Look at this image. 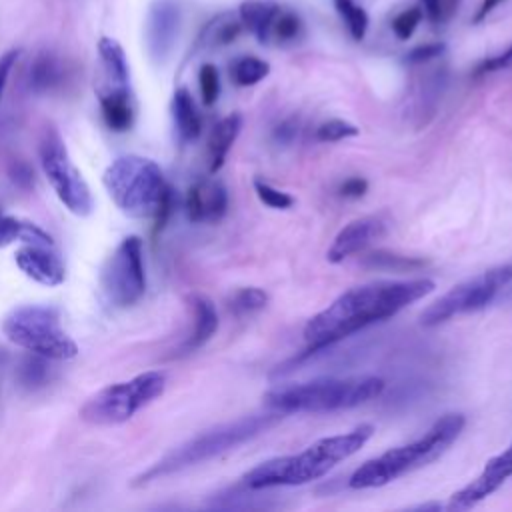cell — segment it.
Instances as JSON below:
<instances>
[{
    "instance_id": "9c48e42d",
    "label": "cell",
    "mask_w": 512,
    "mask_h": 512,
    "mask_svg": "<svg viewBox=\"0 0 512 512\" xmlns=\"http://www.w3.org/2000/svg\"><path fill=\"white\" fill-rule=\"evenodd\" d=\"M510 282H512V260L498 264L494 268H488L450 288L446 294L434 300L420 314V322L424 326H438L454 316L482 310Z\"/></svg>"
},
{
    "instance_id": "6da1fadb",
    "label": "cell",
    "mask_w": 512,
    "mask_h": 512,
    "mask_svg": "<svg viewBox=\"0 0 512 512\" xmlns=\"http://www.w3.org/2000/svg\"><path fill=\"white\" fill-rule=\"evenodd\" d=\"M436 284L428 278L380 280L354 286L314 314L304 326L308 350H322L428 296Z\"/></svg>"
},
{
    "instance_id": "ba28073f",
    "label": "cell",
    "mask_w": 512,
    "mask_h": 512,
    "mask_svg": "<svg viewBox=\"0 0 512 512\" xmlns=\"http://www.w3.org/2000/svg\"><path fill=\"white\" fill-rule=\"evenodd\" d=\"M166 388V374L142 372L130 380L110 384L92 394L80 408V418L94 426H114L130 420L138 410L152 404Z\"/></svg>"
},
{
    "instance_id": "8d00e7d4",
    "label": "cell",
    "mask_w": 512,
    "mask_h": 512,
    "mask_svg": "<svg viewBox=\"0 0 512 512\" xmlns=\"http://www.w3.org/2000/svg\"><path fill=\"white\" fill-rule=\"evenodd\" d=\"M172 210H174V190L170 186H166V190L162 194V200H160V204H158V208L154 212V236L164 230Z\"/></svg>"
},
{
    "instance_id": "277c9868",
    "label": "cell",
    "mask_w": 512,
    "mask_h": 512,
    "mask_svg": "<svg viewBox=\"0 0 512 512\" xmlns=\"http://www.w3.org/2000/svg\"><path fill=\"white\" fill-rule=\"evenodd\" d=\"M280 418H282L280 412L268 410V412H260V414H248V416L236 418L226 424H218V426L186 440L184 444L176 446L168 454H164L150 468H146L142 474H138L132 480V486L134 488L148 486L150 482L172 476L176 472H182V470L202 464L206 460H212L228 450H234L236 446H240V444L260 436L268 428H272Z\"/></svg>"
},
{
    "instance_id": "e575fe53",
    "label": "cell",
    "mask_w": 512,
    "mask_h": 512,
    "mask_svg": "<svg viewBox=\"0 0 512 512\" xmlns=\"http://www.w3.org/2000/svg\"><path fill=\"white\" fill-rule=\"evenodd\" d=\"M422 16H424L422 10L416 8V6L402 10V12L392 20V32H394V36H396L398 40H408V38L414 34V30L418 28Z\"/></svg>"
},
{
    "instance_id": "ac0fdd59",
    "label": "cell",
    "mask_w": 512,
    "mask_h": 512,
    "mask_svg": "<svg viewBox=\"0 0 512 512\" xmlns=\"http://www.w3.org/2000/svg\"><path fill=\"white\" fill-rule=\"evenodd\" d=\"M68 78V68L54 52H40L28 70V88L34 94H50L60 90Z\"/></svg>"
},
{
    "instance_id": "836d02e7",
    "label": "cell",
    "mask_w": 512,
    "mask_h": 512,
    "mask_svg": "<svg viewBox=\"0 0 512 512\" xmlns=\"http://www.w3.org/2000/svg\"><path fill=\"white\" fill-rule=\"evenodd\" d=\"M198 86H200V96L206 106L216 104L220 96V74L214 64H202L198 72Z\"/></svg>"
},
{
    "instance_id": "603a6c76",
    "label": "cell",
    "mask_w": 512,
    "mask_h": 512,
    "mask_svg": "<svg viewBox=\"0 0 512 512\" xmlns=\"http://www.w3.org/2000/svg\"><path fill=\"white\" fill-rule=\"evenodd\" d=\"M172 118L180 142H192L200 136L202 118L194 104L192 94L186 88H178L172 98Z\"/></svg>"
},
{
    "instance_id": "4316f807",
    "label": "cell",
    "mask_w": 512,
    "mask_h": 512,
    "mask_svg": "<svg viewBox=\"0 0 512 512\" xmlns=\"http://www.w3.org/2000/svg\"><path fill=\"white\" fill-rule=\"evenodd\" d=\"M364 266L386 270V272H414L426 266V260L416 256H402L386 250H376L368 256H364Z\"/></svg>"
},
{
    "instance_id": "52a82bcc",
    "label": "cell",
    "mask_w": 512,
    "mask_h": 512,
    "mask_svg": "<svg viewBox=\"0 0 512 512\" xmlns=\"http://www.w3.org/2000/svg\"><path fill=\"white\" fill-rule=\"evenodd\" d=\"M2 332L12 344L50 360H70L78 354L76 342L62 330L60 314L52 306L26 304L14 308L4 318Z\"/></svg>"
},
{
    "instance_id": "d6986e66",
    "label": "cell",
    "mask_w": 512,
    "mask_h": 512,
    "mask_svg": "<svg viewBox=\"0 0 512 512\" xmlns=\"http://www.w3.org/2000/svg\"><path fill=\"white\" fill-rule=\"evenodd\" d=\"M100 112L112 132H126L134 122V104L130 88H100Z\"/></svg>"
},
{
    "instance_id": "7a4b0ae2",
    "label": "cell",
    "mask_w": 512,
    "mask_h": 512,
    "mask_svg": "<svg viewBox=\"0 0 512 512\" xmlns=\"http://www.w3.org/2000/svg\"><path fill=\"white\" fill-rule=\"evenodd\" d=\"M374 434L372 424H360L348 432L324 436L298 454L276 456L260 462L242 476L250 490L276 486H300L328 474L336 464L354 456Z\"/></svg>"
},
{
    "instance_id": "5bb4252c",
    "label": "cell",
    "mask_w": 512,
    "mask_h": 512,
    "mask_svg": "<svg viewBox=\"0 0 512 512\" xmlns=\"http://www.w3.org/2000/svg\"><path fill=\"white\" fill-rule=\"evenodd\" d=\"M386 234V222L380 216H362L348 222L332 240L326 258L332 264L344 262L346 258L366 250L370 244Z\"/></svg>"
},
{
    "instance_id": "ab89813d",
    "label": "cell",
    "mask_w": 512,
    "mask_h": 512,
    "mask_svg": "<svg viewBox=\"0 0 512 512\" xmlns=\"http://www.w3.org/2000/svg\"><path fill=\"white\" fill-rule=\"evenodd\" d=\"M18 56H20V50H8V52H4V54L0 56V98H2V94H4L8 76H10V72H12L14 64H16V60H18Z\"/></svg>"
},
{
    "instance_id": "3957f363",
    "label": "cell",
    "mask_w": 512,
    "mask_h": 512,
    "mask_svg": "<svg viewBox=\"0 0 512 512\" xmlns=\"http://www.w3.org/2000/svg\"><path fill=\"white\" fill-rule=\"evenodd\" d=\"M464 426H466V418L460 412H448V414L440 416L424 432V436H420L408 444L394 446V448L382 452L380 456L362 462L350 474L348 486L354 490L380 488L412 470H418V468L434 462L458 440Z\"/></svg>"
},
{
    "instance_id": "d6a6232c",
    "label": "cell",
    "mask_w": 512,
    "mask_h": 512,
    "mask_svg": "<svg viewBox=\"0 0 512 512\" xmlns=\"http://www.w3.org/2000/svg\"><path fill=\"white\" fill-rule=\"evenodd\" d=\"M254 190H256V196L260 198V202L266 204L268 208L286 210L294 204V198L288 192H282V190L274 188L270 182H266L262 178L254 180Z\"/></svg>"
},
{
    "instance_id": "b9f144b4",
    "label": "cell",
    "mask_w": 512,
    "mask_h": 512,
    "mask_svg": "<svg viewBox=\"0 0 512 512\" xmlns=\"http://www.w3.org/2000/svg\"><path fill=\"white\" fill-rule=\"evenodd\" d=\"M424 4V12L432 22L444 18V0H420Z\"/></svg>"
},
{
    "instance_id": "1f68e13d",
    "label": "cell",
    "mask_w": 512,
    "mask_h": 512,
    "mask_svg": "<svg viewBox=\"0 0 512 512\" xmlns=\"http://www.w3.org/2000/svg\"><path fill=\"white\" fill-rule=\"evenodd\" d=\"M358 132H360L358 126H354L352 122L342 120V118H330L316 128V140L318 142H340L344 138L358 136Z\"/></svg>"
},
{
    "instance_id": "83f0119b",
    "label": "cell",
    "mask_w": 512,
    "mask_h": 512,
    "mask_svg": "<svg viewBox=\"0 0 512 512\" xmlns=\"http://www.w3.org/2000/svg\"><path fill=\"white\" fill-rule=\"evenodd\" d=\"M270 74V64L258 56H240L230 66V78L236 86H254Z\"/></svg>"
},
{
    "instance_id": "d4e9b609",
    "label": "cell",
    "mask_w": 512,
    "mask_h": 512,
    "mask_svg": "<svg viewBox=\"0 0 512 512\" xmlns=\"http://www.w3.org/2000/svg\"><path fill=\"white\" fill-rule=\"evenodd\" d=\"M50 358L30 352L16 368V380L26 390H38L50 382Z\"/></svg>"
},
{
    "instance_id": "4dcf8cb0",
    "label": "cell",
    "mask_w": 512,
    "mask_h": 512,
    "mask_svg": "<svg viewBox=\"0 0 512 512\" xmlns=\"http://www.w3.org/2000/svg\"><path fill=\"white\" fill-rule=\"evenodd\" d=\"M302 34V20L298 18L296 12L280 8L278 16L274 18L272 30H270V40H276L280 44H288L298 40V36Z\"/></svg>"
},
{
    "instance_id": "d590c367",
    "label": "cell",
    "mask_w": 512,
    "mask_h": 512,
    "mask_svg": "<svg viewBox=\"0 0 512 512\" xmlns=\"http://www.w3.org/2000/svg\"><path fill=\"white\" fill-rule=\"evenodd\" d=\"M510 66H512V44L506 50H502L500 54L484 58L474 68V76H486V74H492V72H498V70H506Z\"/></svg>"
},
{
    "instance_id": "8fae6325",
    "label": "cell",
    "mask_w": 512,
    "mask_h": 512,
    "mask_svg": "<svg viewBox=\"0 0 512 512\" xmlns=\"http://www.w3.org/2000/svg\"><path fill=\"white\" fill-rule=\"evenodd\" d=\"M100 284L106 300L118 308L134 306L146 292L142 240L126 236L106 260Z\"/></svg>"
},
{
    "instance_id": "7c38bea8",
    "label": "cell",
    "mask_w": 512,
    "mask_h": 512,
    "mask_svg": "<svg viewBox=\"0 0 512 512\" xmlns=\"http://www.w3.org/2000/svg\"><path fill=\"white\" fill-rule=\"evenodd\" d=\"M508 478H512V442L510 446L492 456L482 472L468 482L464 488L454 492L446 504L448 512H464L486 500L490 494H494Z\"/></svg>"
},
{
    "instance_id": "f35d334b",
    "label": "cell",
    "mask_w": 512,
    "mask_h": 512,
    "mask_svg": "<svg viewBox=\"0 0 512 512\" xmlns=\"http://www.w3.org/2000/svg\"><path fill=\"white\" fill-rule=\"evenodd\" d=\"M368 192V182L362 176H352L340 184V194L344 198H362Z\"/></svg>"
},
{
    "instance_id": "44dd1931",
    "label": "cell",
    "mask_w": 512,
    "mask_h": 512,
    "mask_svg": "<svg viewBox=\"0 0 512 512\" xmlns=\"http://www.w3.org/2000/svg\"><path fill=\"white\" fill-rule=\"evenodd\" d=\"M280 8L282 6L276 0H242L238 8V18L260 44H268L270 30Z\"/></svg>"
},
{
    "instance_id": "7bdbcfd3",
    "label": "cell",
    "mask_w": 512,
    "mask_h": 512,
    "mask_svg": "<svg viewBox=\"0 0 512 512\" xmlns=\"http://www.w3.org/2000/svg\"><path fill=\"white\" fill-rule=\"evenodd\" d=\"M504 0H482V4L478 6V10H476V14H474V18H472V22H482L498 4H502Z\"/></svg>"
},
{
    "instance_id": "ee69618b",
    "label": "cell",
    "mask_w": 512,
    "mask_h": 512,
    "mask_svg": "<svg viewBox=\"0 0 512 512\" xmlns=\"http://www.w3.org/2000/svg\"><path fill=\"white\" fill-rule=\"evenodd\" d=\"M412 510H442V504H440V502H428V504L414 506Z\"/></svg>"
},
{
    "instance_id": "484cf974",
    "label": "cell",
    "mask_w": 512,
    "mask_h": 512,
    "mask_svg": "<svg viewBox=\"0 0 512 512\" xmlns=\"http://www.w3.org/2000/svg\"><path fill=\"white\" fill-rule=\"evenodd\" d=\"M240 32H242L240 18H236L234 14H220L204 26L198 40L204 46H226L234 42Z\"/></svg>"
},
{
    "instance_id": "f1b7e54d",
    "label": "cell",
    "mask_w": 512,
    "mask_h": 512,
    "mask_svg": "<svg viewBox=\"0 0 512 512\" xmlns=\"http://www.w3.org/2000/svg\"><path fill=\"white\" fill-rule=\"evenodd\" d=\"M266 304H268V294L262 288H256V286L240 288L228 300V308L236 316L254 314V312L262 310Z\"/></svg>"
},
{
    "instance_id": "74e56055",
    "label": "cell",
    "mask_w": 512,
    "mask_h": 512,
    "mask_svg": "<svg viewBox=\"0 0 512 512\" xmlns=\"http://www.w3.org/2000/svg\"><path fill=\"white\" fill-rule=\"evenodd\" d=\"M444 52V44L442 42H432V44H422L416 46L414 50H410L406 54V62L410 64H424L428 60H434L436 56H440Z\"/></svg>"
},
{
    "instance_id": "e0dca14e",
    "label": "cell",
    "mask_w": 512,
    "mask_h": 512,
    "mask_svg": "<svg viewBox=\"0 0 512 512\" xmlns=\"http://www.w3.org/2000/svg\"><path fill=\"white\" fill-rule=\"evenodd\" d=\"M190 306H192V318H194L192 330H190L188 338L182 342V346L178 348V356L196 352L218 330V312L210 298H206L202 294H194V296H190Z\"/></svg>"
},
{
    "instance_id": "7402d4cb",
    "label": "cell",
    "mask_w": 512,
    "mask_h": 512,
    "mask_svg": "<svg viewBox=\"0 0 512 512\" xmlns=\"http://www.w3.org/2000/svg\"><path fill=\"white\" fill-rule=\"evenodd\" d=\"M98 56L104 72V86L102 88H130V70L128 60L122 46L108 36L98 40Z\"/></svg>"
},
{
    "instance_id": "4fadbf2b",
    "label": "cell",
    "mask_w": 512,
    "mask_h": 512,
    "mask_svg": "<svg viewBox=\"0 0 512 512\" xmlns=\"http://www.w3.org/2000/svg\"><path fill=\"white\" fill-rule=\"evenodd\" d=\"M180 4L176 0H154L146 18V46L154 62L162 64L170 56L180 30Z\"/></svg>"
},
{
    "instance_id": "60d3db41",
    "label": "cell",
    "mask_w": 512,
    "mask_h": 512,
    "mask_svg": "<svg viewBox=\"0 0 512 512\" xmlns=\"http://www.w3.org/2000/svg\"><path fill=\"white\" fill-rule=\"evenodd\" d=\"M298 134V120L296 118H288L284 122H280L274 130V140L280 144H290Z\"/></svg>"
},
{
    "instance_id": "5b68a950",
    "label": "cell",
    "mask_w": 512,
    "mask_h": 512,
    "mask_svg": "<svg viewBox=\"0 0 512 512\" xmlns=\"http://www.w3.org/2000/svg\"><path fill=\"white\" fill-rule=\"evenodd\" d=\"M384 380L374 374L344 378H314L308 382L286 384L266 392L264 404L280 414L288 412H334L348 410L378 398Z\"/></svg>"
},
{
    "instance_id": "f546056e",
    "label": "cell",
    "mask_w": 512,
    "mask_h": 512,
    "mask_svg": "<svg viewBox=\"0 0 512 512\" xmlns=\"http://www.w3.org/2000/svg\"><path fill=\"white\" fill-rule=\"evenodd\" d=\"M334 6H336V12L340 14V18L344 20L350 36L354 40H362L368 30L366 10L360 4H356L354 0H334Z\"/></svg>"
},
{
    "instance_id": "2e32d148",
    "label": "cell",
    "mask_w": 512,
    "mask_h": 512,
    "mask_svg": "<svg viewBox=\"0 0 512 512\" xmlns=\"http://www.w3.org/2000/svg\"><path fill=\"white\" fill-rule=\"evenodd\" d=\"M228 210L226 186L218 180H200L188 188L186 214L192 222H218Z\"/></svg>"
},
{
    "instance_id": "cb8c5ba5",
    "label": "cell",
    "mask_w": 512,
    "mask_h": 512,
    "mask_svg": "<svg viewBox=\"0 0 512 512\" xmlns=\"http://www.w3.org/2000/svg\"><path fill=\"white\" fill-rule=\"evenodd\" d=\"M12 242H24V244H48L54 246L52 236L36 226L34 222H26L14 216L0 214V248L12 244Z\"/></svg>"
},
{
    "instance_id": "9a60e30c",
    "label": "cell",
    "mask_w": 512,
    "mask_h": 512,
    "mask_svg": "<svg viewBox=\"0 0 512 512\" xmlns=\"http://www.w3.org/2000/svg\"><path fill=\"white\" fill-rule=\"evenodd\" d=\"M16 266L42 286H58L66 278V266L60 254L48 244H26L16 256Z\"/></svg>"
},
{
    "instance_id": "ffe728a7",
    "label": "cell",
    "mask_w": 512,
    "mask_h": 512,
    "mask_svg": "<svg viewBox=\"0 0 512 512\" xmlns=\"http://www.w3.org/2000/svg\"><path fill=\"white\" fill-rule=\"evenodd\" d=\"M242 130V116L240 114H228L222 120H218L208 136V172L216 174L222 166L224 160L236 142L238 134Z\"/></svg>"
},
{
    "instance_id": "8992f818",
    "label": "cell",
    "mask_w": 512,
    "mask_h": 512,
    "mask_svg": "<svg viewBox=\"0 0 512 512\" xmlns=\"http://www.w3.org/2000/svg\"><path fill=\"white\" fill-rule=\"evenodd\" d=\"M102 182L112 202L130 218L154 216L168 186L160 166L136 154L112 160L104 170Z\"/></svg>"
},
{
    "instance_id": "30bf717a",
    "label": "cell",
    "mask_w": 512,
    "mask_h": 512,
    "mask_svg": "<svg viewBox=\"0 0 512 512\" xmlns=\"http://www.w3.org/2000/svg\"><path fill=\"white\" fill-rule=\"evenodd\" d=\"M42 170L58 200L76 216L92 212V194L80 170L72 164L66 144L54 126H46L38 144Z\"/></svg>"
}]
</instances>
